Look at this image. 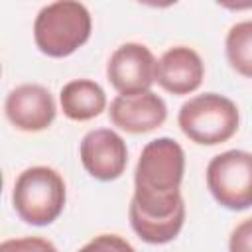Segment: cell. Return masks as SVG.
<instances>
[{
    "label": "cell",
    "instance_id": "15",
    "mask_svg": "<svg viewBox=\"0 0 252 252\" xmlns=\"http://www.w3.org/2000/svg\"><path fill=\"white\" fill-rule=\"evenodd\" d=\"M77 252H136L134 246L118 234H98Z\"/></svg>",
    "mask_w": 252,
    "mask_h": 252
},
{
    "label": "cell",
    "instance_id": "11",
    "mask_svg": "<svg viewBox=\"0 0 252 252\" xmlns=\"http://www.w3.org/2000/svg\"><path fill=\"white\" fill-rule=\"evenodd\" d=\"M59 104L69 120L87 122L102 114L106 108V93L96 81L73 79L63 85L59 93Z\"/></svg>",
    "mask_w": 252,
    "mask_h": 252
},
{
    "label": "cell",
    "instance_id": "9",
    "mask_svg": "<svg viewBox=\"0 0 252 252\" xmlns=\"http://www.w3.org/2000/svg\"><path fill=\"white\" fill-rule=\"evenodd\" d=\"M110 122L128 134H148L159 128L167 118L165 100L148 91L140 94H118L108 108Z\"/></svg>",
    "mask_w": 252,
    "mask_h": 252
},
{
    "label": "cell",
    "instance_id": "6",
    "mask_svg": "<svg viewBox=\"0 0 252 252\" xmlns=\"http://www.w3.org/2000/svg\"><path fill=\"white\" fill-rule=\"evenodd\" d=\"M106 77L120 94L148 93L158 77V59L144 43H122L106 63Z\"/></svg>",
    "mask_w": 252,
    "mask_h": 252
},
{
    "label": "cell",
    "instance_id": "4",
    "mask_svg": "<svg viewBox=\"0 0 252 252\" xmlns=\"http://www.w3.org/2000/svg\"><path fill=\"white\" fill-rule=\"evenodd\" d=\"M181 132L199 146L228 142L240 124L238 106L224 94L203 93L181 104L177 114Z\"/></svg>",
    "mask_w": 252,
    "mask_h": 252
},
{
    "label": "cell",
    "instance_id": "12",
    "mask_svg": "<svg viewBox=\"0 0 252 252\" xmlns=\"http://www.w3.org/2000/svg\"><path fill=\"white\" fill-rule=\"evenodd\" d=\"M132 230L148 244H167L171 242L183 228L185 211L169 217V219H146L140 213L128 209Z\"/></svg>",
    "mask_w": 252,
    "mask_h": 252
},
{
    "label": "cell",
    "instance_id": "10",
    "mask_svg": "<svg viewBox=\"0 0 252 252\" xmlns=\"http://www.w3.org/2000/svg\"><path fill=\"white\" fill-rule=\"evenodd\" d=\"M205 79V63L201 55L187 45H175L169 47L159 59H158V77L156 83L175 94H191L195 93Z\"/></svg>",
    "mask_w": 252,
    "mask_h": 252
},
{
    "label": "cell",
    "instance_id": "1",
    "mask_svg": "<svg viewBox=\"0 0 252 252\" xmlns=\"http://www.w3.org/2000/svg\"><path fill=\"white\" fill-rule=\"evenodd\" d=\"M183 173L185 152L179 142L167 136L148 142L136 163L130 209L146 219H169L185 211Z\"/></svg>",
    "mask_w": 252,
    "mask_h": 252
},
{
    "label": "cell",
    "instance_id": "3",
    "mask_svg": "<svg viewBox=\"0 0 252 252\" xmlns=\"http://www.w3.org/2000/svg\"><path fill=\"white\" fill-rule=\"evenodd\" d=\"M67 187L61 173L47 165L24 169L12 189L16 215L32 226H47L59 219L65 209Z\"/></svg>",
    "mask_w": 252,
    "mask_h": 252
},
{
    "label": "cell",
    "instance_id": "8",
    "mask_svg": "<svg viewBox=\"0 0 252 252\" xmlns=\"http://www.w3.org/2000/svg\"><path fill=\"white\" fill-rule=\"evenodd\" d=\"M8 122L22 132H41L55 120L57 106L47 87L26 83L12 89L4 102Z\"/></svg>",
    "mask_w": 252,
    "mask_h": 252
},
{
    "label": "cell",
    "instance_id": "16",
    "mask_svg": "<svg viewBox=\"0 0 252 252\" xmlns=\"http://www.w3.org/2000/svg\"><path fill=\"white\" fill-rule=\"evenodd\" d=\"M228 252H252V217L232 228L228 236Z\"/></svg>",
    "mask_w": 252,
    "mask_h": 252
},
{
    "label": "cell",
    "instance_id": "5",
    "mask_svg": "<svg viewBox=\"0 0 252 252\" xmlns=\"http://www.w3.org/2000/svg\"><path fill=\"white\" fill-rule=\"evenodd\" d=\"M213 199L228 211L252 207V154L246 150H226L217 154L205 171Z\"/></svg>",
    "mask_w": 252,
    "mask_h": 252
},
{
    "label": "cell",
    "instance_id": "13",
    "mask_svg": "<svg viewBox=\"0 0 252 252\" xmlns=\"http://www.w3.org/2000/svg\"><path fill=\"white\" fill-rule=\"evenodd\" d=\"M224 51L230 67L238 75L252 79V20L238 22L228 30Z\"/></svg>",
    "mask_w": 252,
    "mask_h": 252
},
{
    "label": "cell",
    "instance_id": "14",
    "mask_svg": "<svg viewBox=\"0 0 252 252\" xmlns=\"http://www.w3.org/2000/svg\"><path fill=\"white\" fill-rule=\"evenodd\" d=\"M0 252H57L55 244L41 236L8 238L0 244Z\"/></svg>",
    "mask_w": 252,
    "mask_h": 252
},
{
    "label": "cell",
    "instance_id": "7",
    "mask_svg": "<svg viewBox=\"0 0 252 252\" xmlns=\"http://www.w3.org/2000/svg\"><path fill=\"white\" fill-rule=\"evenodd\" d=\"M79 158L87 173L98 181L118 179L128 165V148L124 138L110 128H96L83 136Z\"/></svg>",
    "mask_w": 252,
    "mask_h": 252
},
{
    "label": "cell",
    "instance_id": "2",
    "mask_svg": "<svg viewBox=\"0 0 252 252\" xmlns=\"http://www.w3.org/2000/svg\"><path fill=\"white\" fill-rule=\"evenodd\" d=\"M93 32V18L85 4L59 0L43 6L33 22V41L47 57H69L83 47Z\"/></svg>",
    "mask_w": 252,
    "mask_h": 252
}]
</instances>
